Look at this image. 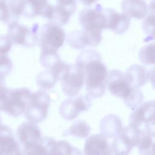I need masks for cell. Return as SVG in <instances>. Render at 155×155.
<instances>
[{
  "instance_id": "obj_1",
  "label": "cell",
  "mask_w": 155,
  "mask_h": 155,
  "mask_svg": "<svg viewBox=\"0 0 155 155\" xmlns=\"http://www.w3.org/2000/svg\"><path fill=\"white\" fill-rule=\"evenodd\" d=\"M76 63L83 68L87 94L93 97L102 96L105 93L108 73L99 53L90 49L84 50L78 56Z\"/></svg>"
},
{
  "instance_id": "obj_2",
  "label": "cell",
  "mask_w": 155,
  "mask_h": 155,
  "mask_svg": "<svg viewBox=\"0 0 155 155\" xmlns=\"http://www.w3.org/2000/svg\"><path fill=\"white\" fill-rule=\"evenodd\" d=\"M79 22L87 45L96 47L101 42V32L107 29V16L104 8L97 4L93 7H85L79 15Z\"/></svg>"
},
{
  "instance_id": "obj_3",
  "label": "cell",
  "mask_w": 155,
  "mask_h": 155,
  "mask_svg": "<svg viewBox=\"0 0 155 155\" xmlns=\"http://www.w3.org/2000/svg\"><path fill=\"white\" fill-rule=\"evenodd\" d=\"M31 93L25 87L8 89L1 87V110L9 116L18 117L25 112Z\"/></svg>"
},
{
  "instance_id": "obj_4",
  "label": "cell",
  "mask_w": 155,
  "mask_h": 155,
  "mask_svg": "<svg viewBox=\"0 0 155 155\" xmlns=\"http://www.w3.org/2000/svg\"><path fill=\"white\" fill-rule=\"evenodd\" d=\"M65 38V31L61 25L52 21L45 24L39 31L41 53H57Z\"/></svg>"
},
{
  "instance_id": "obj_5",
  "label": "cell",
  "mask_w": 155,
  "mask_h": 155,
  "mask_svg": "<svg viewBox=\"0 0 155 155\" xmlns=\"http://www.w3.org/2000/svg\"><path fill=\"white\" fill-rule=\"evenodd\" d=\"M50 102L48 95L42 90L31 93L24 116L28 120L35 123L43 121L47 116Z\"/></svg>"
},
{
  "instance_id": "obj_6",
  "label": "cell",
  "mask_w": 155,
  "mask_h": 155,
  "mask_svg": "<svg viewBox=\"0 0 155 155\" xmlns=\"http://www.w3.org/2000/svg\"><path fill=\"white\" fill-rule=\"evenodd\" d=\"M144 130L129 124L124 128L118 136L113 139V154L130 153L134 147H137Z\"/></svg>"
},
{
  "instance_id": "obj_7",
  "label": "cell",
  "mask_w": 155,
  "mask_h": 155,
  "mask_svg": "<svg viewBox=\"0 0 155 155\" xmlns=\"http://www.w3.org/2000/svg\"><path fill=\"white\" fill-rule=\"evenodd\" d=\"M8 26L7 35L12 42L16 45L31 47L35 46L39 41L38 25L35 24L31 28L18 22L10 24Z\"/></svg>"
},
{
  "instance_id": "obj_8",
  "label": "cell",
  "mask_w": 155,
  "mask_h": 155,
  "mask_svg": "<svg viewBox=\"0 0 155 155\" xmlns=\"http://www.w3.org/2000/svg\"><path fill=\"white\" fill-rule=\"evenodd\" d=\"M107 87L110 93L127 101L134 88L129 83L125 74L118 70H113L108 73Z\"/></svg>"
},
{
  "instance_id": "obj_9",
  "label": "cell",
  "mask_w": 155,
  "mask_h": 155,
  "mask_svg": "<svg viewBox=\"0 0 155 155\" xmlns=\"http://www.w3.org/2000/svg\"><path fill=\"white\" fill-rule=\"evenodd\" d=\"M91 105V101L88 94L70 97L61 104L59 108L61 117L67 120L75 119L80 112L88 110Z\"/></svg>"
},
{
  "instance_id": "obj_10",
  "label": "cell",
  "mask_w": 155,
  "mask_h": 155,
  "mask_svg": "<svg viewBox=\"0 0 155 155\" xmlns=\"http://www.w3.org/2000/svg\"><path fill=\"white\" fill-rule=\"evenodd\" d=\"M85 79L83 68L77 63L71 65L69 74L61 81L63 92L70 97H75L80 92Z\"/></svg>"
},
{
  "instance_id": "obj_11",
  "label": "cell",
  "mask_w": 155,
  "mask_h": 155,
  "mask_svg": "<svg viewBox=\"0 0 155 155\" xmlns=\"http://www.w3.org/2000/svg\"><path fill=\"white\" fill-rule=\"evenodd\" d=\"M110 139L111 138L102 133L94 134L89 136L85 142L84 154L89 155L113 154L112 142L110 143Z\"/></svg>"
},
{
  "instance_id": "obj_12",
  "label": "cell",
  "mask_w": 155,
  "mask_h": 155,
  "mask_svg": "<svg viewBox=\"0 0 155 155\" xmlns=\"http://www.w3.org/2000/svg\"><path fill=\"white\" fill-rule=\"evenodd\" d=\"M53 14V5L48 0H23L22 15L28 18L38 15L51 20Z\"/></svg>"
},
{
  "instance_id": "obj_13",
  "label": "cell",
  "mask_w": 155,
  "mask_h": 155,
  "mask_svg": "<svg viewBox=\"0 0 155 155\" xmlns=\"http://www.w3.org/2000/svg\"><path fill=\"white\" fill-rule=\"evenodd\" d=\"M18 141L22 148L38 142L41 138L39 128L36 123L28 121L22 123L16 132Z\"/></svg>"
},
{
  "instance_id": "obj_14",
  "label": "cell",
  "mask_w": 155,
  "mask_h": 155,
  "mask_svg": "<svg viewBox=\"0 0 155 155\" xmlns=\"http://www.w3.org/2000/svg\"><path fill=\"white\" fill-rule=\"evenodd\" d=\"M107 16V29L118 35L123 34L129 28L130 17L125 13H119L111 8H104Z\"/></svg>"
},
{
  "instance_id": "obj_15",
  "label": "cell",
  "mask_w": 155,
  "mask_h": 155,
  "mask_svg": "<svg viewBox=\"0 0 155 155\" xmlns=\"http://www.w3.org/2000/svg\"><path fill=\"white\" fill-rule=\"evenodd\" d=\"M51 21L62 26L67 24L76 8V0H56Z\"/></svg>"
},
{
  "instance_id": "obj_16",
  "label": "cell",
  "mask_w": 155,
  "mask_h": 155,
  "mask_svg": "<svg viewBox=\"0 0 155 155\" xmlns=\"http://www.w3.org/2000/svg\"><path fill=\"white\" fill-rule=\"evenodd\" d=\"M14 137L13 131L7 125H1L0 131V154L15 155L22 154L21 147Z\"/></svg>"
},
{
  "instance_id": "obj_17",
  "label": "cell",
  "mask_w": 155,
  "mask_h": 155,
  "mask_svg": "<svg viewBox=\"0 0 155 155\" xmlns=\"http://www.w3.org/2000/svg\"><path fill=\"white\" fill-rule=\"evenodd\" d=\"M155 108L154 101H147L136 107L129 117V124L139 127L150 119Z\"/></svg>"
},
{
  "instance_id": "obj_18",
  "label": "cell",
  "mask_w": 155,
  "mask_h": 155,
  "mask_svg": "<svg viewBox=\"0 0 155 155\" xmlns=\"http://www.w3.org/2000/svg\"><path fill=\"white\" fill-rule=\"evenodd\" d=\"M57 142L48 137H41L36 143L22 148L25 154H56Z\"/></svg>"
},
{
  "instance_id": "obj_19",
  "label": "cell",
  "mask_w": 155,
  "mask_h": 155,
  "mask_svg": "<svg viewBox=\"0 0 155 155\" xmlns=\"http://www.w3.org/2000/svg\"><path fill=\"white\" fill-rule=\"evenodd\" d=\"M144 0H123L121 3L122 11L130 18L143 19L147 14L148 8Z\"/></svg>"
},
{
  "instance_id": "obj_20",
  "label": "cell",
  "mask_w": 155,
  "mask_h": 155,
  "mask_svg": "<svg viewBox=\"0 0 155 155\" xmlns=\"http://www.w3.org/2000/svg\"><path fill=\"white\" fill-rule=\"evenodd\" d=\"M125 74L131 85L136 88L145 85L150 79V72L145 67L139 64L131 65Z\"/></svg>"
},
{
  "instance_id": "obj_21",
  "label": "cell",
  "mask_w": 155,
  "mask_h": 155,
  "mask_svg": "<svg viewBox=\"0 0 155 155\" xmlns=\"http://www.w3.org/2000/svg\"><path fill=\"white\" fill-rule=\"evenodd\" d=\"M99 129L101 133L114 139L119 134L123 128L121 120L117 115L108 114L101 120Z\"/></svg>"
},
{
  "instance_id": "obj_22",
  "label": "cell",
  "mask_w": 155,
  "mask_h": 155,
  "mask_svg": "<svg viewBox=\"0 0 155 155\" xmlns=\"http://www.w3.org/2000/svg\"><path fill=\"white\" fill-rule=\"evenodd\" d=\"M91 131L90 127L83 120H77L74 122L65 132L64 136L71 135L78 138L87 137Z\"/></svg>"
},
{
  "instance_id": "obj_23",
  "label": "cell",
  "mask_w": 155,
  "mask_h": 155,
  "mask_svg": "<svg viewBox=\"0 0 155 155\" xmlns=\"http://www.w3.org/2000/svg\"><path fill=\"white\" fill-rule=\"evenodd\" d=\"M58 79L51 69L48 68L40 73L36 78V84L42 90H48L55 85Z\"/></svg>"
},
{
  "instance_id": "obj_24",
  "label": "cell",
  "mask_w": 155,
  "mask_h": 155,
  "mask_svg": "<svg viewBox=\"0 0 155 155\" xmlns=\"http://www.w3.org/2000/svg\"><path fill=\"white\" fill-rule=\"evenodd\" d=\"M138 56L140 62L143 64L155 65V42L142 47L139 50Z\"/></svg>"
},
{
  "instance_id": "obj_25",
  "label": "cell",
  "mask_w": 155,
  "mask_h": 155,
  "mask_svg": "<svg viewBox=\"0 0 155 155\" xmlns=\"http://www.w3.org/2000/svg\"><path fill=\"white\" fill-rule=\"evenodd\" d=\"M67 42L76 49H82L87 46L85 39L82 30H74L71 32L67 38Z\"/></svg>"
},
{
  "instance_id": "obj_26",
  "label": "cell",
  "mask_w": 155,
  "mask_h": 155,
  "mask_svg": "<svg viewBox=\"0 0 155 155\" xmlns=\"http://www.w3.org/2000/svg\"><path fill=\"white\" fill-rule=\"evenodd\" d=\"M142 29L148 35L145 41H153L155 38V14L151 13L142 22Z\"/></svg>"
},
{
  "instance_id": "obj_27",
  "label": "cell",
  "mask_w": 155,
  "mask_h": 155,
  "mask_svg": "<svg viewBox=\"0 0 155 155\" xmlns=\"http://www.w3.org/2000/svg\"><path fill=\"white\" fill-rule=\"evenodd\" d=\"M71 65L59 60L54 64L50 69L56 76L58 80H64L70 73Z\"/></svg>"
},
{
  "instance_id": "obj_28",
  "label": "cell",
  "mask_w": 155,
  "mask_h": 155,
  "mask_svg": "<svg viewBox=\"0 0 155 155\" xmlns=\"http://www.w3.org/2000/svg\"><path fill=\"white\" fill-rule=\"evenodd\" d=\"M153 144V141L152 140L151 136L147 134L144 130V132L142 134L137 145L139 154H149L150 149Z\"/></svg>"
},
{
  "instance_id": "obj_29",
  "label": "cell",
  "mask_w": 155,
  "mask_h": 155,
  "mask_svg": "<svg viewBox=\"0 0 155 155\" xmlns=\"http://www.w3.org/2000/svg\"><path fill=\"white\" fill-rule=\"evenodd\" d=\"M59 60L58 53H41L40 54V62L43 67L47 68H50Z\"/></svg>"
},
{
  "instance_id": "obj_30",
  "label": "cell",
  "mask_w": 155,
  "mask_h": 155,
  "mask_svg": "<svg viewBox=\"0 0 155 155\" xmlns=\"http://www.w3.org/2000/svg\"><path fill=\"white\" fill-rule=\"evenodd\" d=\"M143 94L141 91L138 88H135L130 97L127 101H124V102L127 107L135 108L140 105L143 101Z\"/></svg>"
},
{
  "instance_id": "obj_31",
  "label": "cell",
  "mask_w": 155,
  "mask_h": 155,
  "mask_svg": "<svg viewBox=\"0 0 155 155\" xmlns=\"http://www.w3.org/2000/svg\"><path fill=\"white\" fill-rule=\"evenodd\" d=\"M78 150L73 147L65 140H59L57 142L56 154H81L78 152Z\"/></svg>"
},
{
  "instance_id": "obj_32",
  "label": "cell",
  "mask_w": 155,
  "mask_h": 155,
  "mask_svg": "<svg viewBox=\"0 0 155 155\" xmlns=\"http://www.w3.org/2000/svg\"><path fill=\"white\" fill-rule=\"evenodd\" d=\"M12 68L11 60L7 54H1V80L10 73Z\"/></svg>"
},
{
  "instance_id": "obj_33",
  "label": "cell",
  "mask_w": 155,
  "mask_h": 155,
  "mask_svg": "<svg viewBox=\"0 0 155 155\" xmlns=\"http://www.w3.org/2000/svg\"><path fill=\"white\" fill-rule=\"evenodd\" d=\"M12 44L13 42L12 40L7 34L1 35V47H0L1 54H7V53L10 50Z\"/></svg>"
},
{
  "instance_id": "obj_34",
  "label": "cell",
  "mask_w": 155,
  "mask_h": 155,
  "mask_svg": "<svg viewBox=\"0 0 155 155\" xmlns=\"http://www.w3.org/2000/svg\"><path fill=\"white\" fill-rule=\"evenodd\" d=\"M143 127V130L147 134L155 138V108L150 119L144 125Z\"/></svg>"
},
{
  "instance_id": "obj_35",
  "label": "cell",
  "mask_w": 155,
  "mask_h": 155,
  "mask_svg": "<svg viewBox=\"0 0 155 155\" xmlns=\"http://www.w3.org/2000/svg\"><path fill=\"white\" fill-rule=\"evenodd\" d=\"M150 82L153 87V88L155 90V67H154L153 68H151L150 71Z\"/></svg>"
},
{
  "instance_id": "obj_36",
  "label": "cell",
  "mask_w": 155,
  "mask_h": 155,
  "mask_svg": "<svg viewBox=\"0 0 155 155\" xmlns=\"http://www.w3.org/2000/svg\"><path fill=\"white\" fill-rule=\"evenodd\" d=\"M82 4L86 6H90L94 2H97L98 0H79Z\"/></svg>"
},
{
  "instance_id": "obj_37",
  "label": "cell",
  "mask_w": 155,
  "mask_h": 155,
  "mask_svg": "<svg viewBox=\"0 0 155 155\" xmlns=\"http://www.w3.org/2000/svg\"><path fill=\"white\" fill-rule=\"evenodd\" d=\"M149 8L151 13L155 14V0H151L149 4Z\"/></svg>"
},
{
  "instance_id": "obj_38",
  "label": "cell",
  "mask_w": 155,
  "mask_h": 155,
  "mask_svg": "<svg viewBox=\"0 0 155 155\" xmlns=\"http://www.w3.org/2000/svg\"><path fill=\"white\" fill-rule=\"evenodd\" d=\"M149 154H155V142H153V144L150 149Z\"/></svg>"
},
{
  "instance_id": "obj_39",
  "label": "cell",
  "mask_w": 155,
  "mask_h": 155,
  "mask_svg": "<svg viewBox=\"0 0 155 155\" xmlns=\"http://www.w3.org/2000/svg\"><path fill=\"white\" fill-rule=\"evenodd\" d=\"M153 41H155V38H154V39Z\"/></svg>"
},
{
  "instance_id": "obj_40",
  "label": "cell",
  "mask_w": 155,
  "mask_h": 155,
  "mask_svg": "<svg viewBox=\"0 0 155 155\" xmlns=\"http://www.w3.org/2000/svg\"><path fill=\"white\" fill-rule=\"evenodd\" d=\"M154 102H155V100H154Z\"/></svg>"
}]
</instances>
